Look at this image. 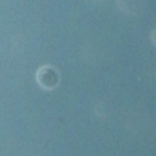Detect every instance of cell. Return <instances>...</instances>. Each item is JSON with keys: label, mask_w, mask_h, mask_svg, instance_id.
<instances>
[{"label": "cell", "mask_w": 156, "mask_h": 156, "mask_svg": "<svg viewBox=\"0 0 156 156\" xmlns=\"http://www.w3.org/2000/svg\"><path fill=\"white\" fill-rule=\"evenodd\" d=\"M57 75L56 72L49 66L41 68L37 73V80L39 83L46 88L54 87L57 83Z\"/></svg>", "instance_id": "cell-1"}, {"label": "cell", "mask_w": 156, "mask_h": 156, "mask_svg": "<svg viewBox=\"0 0 156 156\" xmlns=\"http://www.w3.org/2000/svg\"><path fill=\"white\" fill-rule=\"evenodd\" d=\"M144 0H116L118 8L124 13L135 14L142 10Z\"/></svg>", "instance_id": "cell-2"}, {"label": "cell", "mask_w": 156, "mask_h": 156, "mask_svg": "<svg viewBox=\"0 0 156 156\" xmlns=\"http://www.w3.org/2000/svg\"><path fill=\"white\" fill-rule=\"evenodd\" d=\"M94 1H96V2H102V1H105L106 0H93Z\"/></svg>", "instance_id": "cell-3"}]
</instances>
